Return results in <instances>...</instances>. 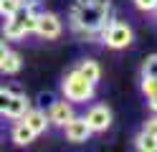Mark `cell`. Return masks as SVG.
Listing matches in <instances>:
<instances>
[{
    "instance_id": "obj_1",
    "label": "cell",
    "mask_w": 157,
    "mask_h": 152,
    "mask_svg": "<svg viewBox=\"0 0 157 152\" xmlns=\"http://www.w3.org/2000/svg\"><path fill=\"white\" fill-rule=\"evenodd\" d=\"M109 0H76L71 10V28L81 38H99V28L109 20Z\"/></svg>"
},
{
    "instance_id": "obj_2",
    "label": "cell",
    "mask_w": 157,
    "mask_h": 152,
    "mask_svg": "<svg viewBox=\"0 0 157 152\" xmlns=\"http://www.w3.org/2000/svg\"><path fill=\"white\" fill-rule=\"evenodd\" d=\"M36 15H38V3H23L10 18H5L3 33L8 41H18L28 33H33L36 28Z\"/></svg>"
},
{
    "instance_id": "obj_3",
    "label": "cell",
    "mask_w": 157,
    "mask_h": 152,
    "mask_svg": "<svg viewBox=\"0 0 157 152\" xmlns=\"http://www.w3.org/2000/svg\"><path fill=\"white\" fill-rule=\"evenodd\" d=\"M61 91H63V96L71 101V104H86V101L94 99V84H89L76 68L71 71V74L63 76Z\"/></svg>"
},
{
    "instance_id": "obj_4",
    "label": "cell",
    "mask_w": 157,
    "mask_h": 152,
    "mask_svg": "<svg viewBox=\"0 0 157 152\" xmlns=\"http://www.w3.org/2000/svg\"><path fill=\"white\" fill-rule=\"evenodd\" d=\"M99 38L109 48L119 51V48H127L132 43V28L127 25L124 20H106V23L99 28Z\"/></svg>"
},
{
    "instance_id": "obj_5",
    "label": "cell",
    "mask_w": 157,
    "mask_h": 152,
    "mask_svg": "<svg viewBox=\"0 0 157 152\" xmlns=\"http://www.w3.org/2000/svg\"><path fill=\"white\" fill-rule=\"evenodd\" d=\"M33 30H36L41 38L53 41V38L61 36L63 25H61V20H58V15H53V13H38V15H36V28H33Z\"/></svg>"
},
{
    "instance_id": "obj_6",
    "label": "cell",
    "mask_w": 157,
    "mask_h": 152,
    "mask_svg": "<svg viewBox=\"0 0 157 152\" xmlns=\"http://www.w3.org/2000/svg\"><path fill=\"white\" fill-rule=\"evenodd\" d=\"M84 122L89 124L91 134H94V132H106V129L112 127V111H109V107L96 104V107H91L89 111H86Z\"/></svg>"
},
{
    "instance_id": "obj_7",
    "label": "cell",
    "mask_w": 157,
    "mask_h": 152,
    "mask_svg": "<svg viewBox=\"0 0 157 152\" xmlns=\"http://www.w3.org/2000/svg\"><path fill=\"white\" fill-rule=\"evenodd\" d=\"M63 132H66V139L74 142V145H81V142H86V139L91 137V129L84 122V117H71L63 124Z\"/></svg>"
},
{
    "instance_id": "obj_8",
    "label": "cell",
    "mask_w": 157,
    "mask_h": 152,
    "mask_svg": "<svg viewBox=\"0 0 157 152\" xmlns=\"http://www.w3.org/2000/svg\"><path fill=\"white\" fill-rule=\"evenodd\" d=\"M48 124H56V127H63L68 119L74 117V107L71 101H51L48 104Z\"/></svg>"
},
{
    "instance_id": "obj_9",
    "label": "cell",
    "mask_w": 157,
    "mask_h": 152,
    "mask_svg": "<svg viewBox=\"0 0 157 152\" xmlns=\"http://www.w3.org/2000/svg\"><path fill=\"white\" fill-rule=\"evenodd\" d=\"M21 122H25L28 127H31V132L38 137V134H43L46 127H48V117H46V111L43 109H28L25 114L21 117Z\"/></svg>"
},
{
    "instance_id": "obj_10",
    "label": "cell",
    "mask_w": 157,
    "mask_h": 152,
    "mask_svg": "<svg viewBox=\"0 0 157 152\" xmlns=\"http://www.w3.org/2000/svg\"><path fill=\"white\" fill-rule=\"evenodd\" d=\"M28 109H31V101L25 99V94H10V99H8V107H5V117L21 119Z\"/></svg>"
},
{
    "instance_id": "obj_11",
    "label": "cell",
    "mask_w": 157,
    "mask_h": 152,
    "mask_svg": "<svg viewBox=\"0 0 157 152\" xmlns=\"http://www.w3.org/2000/svg\"><path fill=\"white\" fill-rule=\"evenodd\" d=\"M78 74H81L86 81H89V84H99V79H101V68H99V64H96V61H91V58H84L81 64H78Z\"/></svg>"
},
{
    "instance_id": "obj_12",
    "label": "cell",
    "mask_w": 157,
    "mask_h": 152,
    "mask_svg": "<svg viewBox=\"0 0 157 152\" xmlns=\"http://www.w3.org/2000/svg\"><path fill=\"white\" fill-rule=\"evenodd\" d=\"M10 137H13L15 145H21V147L31 145V142L36 139V134L31 132V127H28L25 122H15V124H13V132H10Z\"/></svg>"
},
{
    "instance_id": "obj_13",
    "label": "cell",
    "mask_w": 157,
    "mask_h": 152,
    "mask_svg": "<svg viewBox=\"0 0 157 152\" xmlns=\"http://www.w3.org/2000/svg\"><path fill=\"white\" fill-rule=\"evenodd\" d=\"M21 66H23V61H21V56L15 53V51H8V53L3 56V61H0V74H18L21 71Z\"/></svg>"
},
{
    "instance_id": "obj_14",
    "label": "cell",
    "mask_w": 157,
    "mask_h": 152,
    "mask_svg": "<svg viewBox=\"0 0 157 152\" xmlns=\"http://www.w3.org/2000/svg\"><path fill=\"white\" fill-rule=\"evenodd\" d=\"M134 147H137V152H157V137L140 132L134 139Z\"/></svg>"
},
{
    "instance_id": "obj_15",
    "label": "cell",
    "mask_w": 157,
    "mask_h": 152,
    "mask_svg": "<svg viewBox=\"0 0 157 152\" xmlns=\"http://www.w3.org/2000/svg\"><path fill=\"white\" fill-rule=\"evenodd\" d=\"M142 79H157V53L147 56V61L142 64Z\"/></svg>"
},
{
    "instance_id": "obj_16",
    "label": "cell",
    "mask_w": 157,
    "mask_h": 152,
    "mask_svg": "<svg viewBox=\"0 0 157 152\" xmlns=\"http://www.w3.org/2000/svg\"><path fill=\"white\" fill-rule=\"evenodd\" d=\"M21 5L23 0H0V18H10Z\"/></svg>"
},
{
    "instance_id": "obj_17",
    "label": "cell",
    "mask_w": 157,
    "mask_h": 152,
    "mask_svg": "<svg viewBox=\"0 0 157 152\" xmlns=\"http://www.w3.org/2000/svg\"><path fill=\"white\" fill-rule=\"evenodd\" d=\"M142 94L144 96L157 94V79H142Z\"/></svg>"
},
{
    "instance_id": "obj_18",
    "label": "cell",
    "mask_w": 157,
    "mask_h": 152,
    "mask_svg": "<svg viewBox=\"0 0 157 152\" xmlns=\"http://www.w3.org/2000/svg\"><path fill=\"white\" fill-rule=\"evenodd\" d=\"M142 132H144V134L157 137V114H155V117H150V119H147L144 124H142Z\"/></svg>"
},
{
    "instance_id": "obj_19",
    "label": "cell",
    "mask_w": 157,
    "mask_h": 152,
    "mask_svg": "<svg viewBox=\"0 0 157 152\" xmlns=\"http://www.w3.org/2000/svg\"><path fill=\"white\" fill-rule=\"evenodd\" d=\"M134 5L140 10H144V13H152V10L157 8V0H134Z\"/></svg>"
},
{
    "instance_id": "obj_20",
    "label": "cell",
    "mask_w": 157,
    "mask_h": 152,
    "mask_svg": "<svg viewBox=\"0 0 157 152\" xmlns=\"http://www.w3.org/2000/svg\"><path fill=\"white\" fill-rule=\"evenodd\" d=\"M8 99H10V91H8V89H0V114H5Z\"/></svg>"
},
{
    "instance_id": "obj_21",
    "label": "cell",
    "mask_w": 157,
    "mask_h": 152,
    "mask_svg": "<svg viewBox=\"0 0 157 152\" xmlns=\"http://www.w3.org/2000/svg\"><path fill=\"white\" fill-rule=\"evenodd\" d=\"M147 101H150V109L157 114V94H152V96H147Z\"/></svg>"
},
{
    "instance_id": "obj_22",
    "label": "cell",
    "mask_w": 157,
    "mask_h": 152,
    "mask_svg": "<svg viewBox=\"0 0 157 152\" xmlns=\"http://www.w3.org/2000/svg\"><path fill=\"white\" fill-rule=\"evenodd\" d=\"M8 51H10V48H8V43H5V41H0V61H3V56L8 53Z\"/></svg>"
},
{
    "instance_id": "obj_23",
    "label": "cell",
    "mask_w": 157,
    "mask_h": 152,
    "mask_svg": "<svg viewBox=\"0 0 157 152\" xmlns=\"http://www.w3.org/2000/svg\"><path fill=\"white\" fill-rule=\"evenodd\" d=\"M23 3H38V0H23Z\"/></svg>"
},
{
    "instance_id": "obj_24",
    "label": "cell",
    "mask_w": 157,
    "mask_h": 152,
    "mask_svg": "<svg viewBox=\"0 0 157 152\" xmlns=\"http://www.w3.org/2000/svg\"><path fill=\"white\" fill-rule=\"evenodd\" d=\"M155 13H157V8H155Z\"/></svg>"
}]
</instances>
